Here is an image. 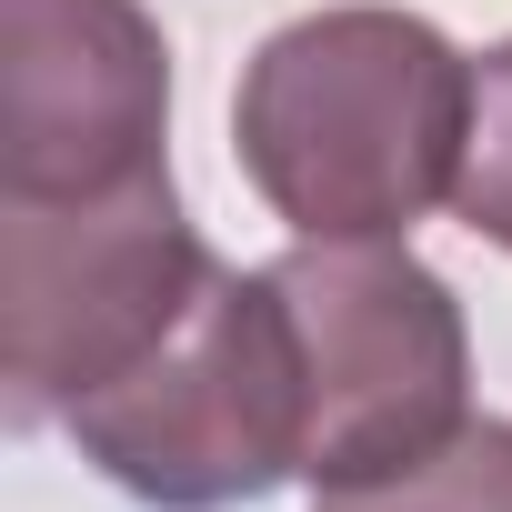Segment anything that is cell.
<instances>
[{"instance_id": "1", "label": "cell", "mask_w": 512, "mask_h": 512, "mask_svg": "<svg viewBox=\"0 0 512 512\" xmlns=\"http://www.w3.org/2000/svg\"><path fill=\"white\" fill-rule=\"evenodd\" d=\"M472 141V61L392 0L282 21L241 61L231 151L292 241H402L452 201Z\"/></svg>"}, {"instance_id": "2", "label": "cell", "mask_w": 512, "mask_h": 512, "mask_svg": "<svg viewBox=\"0 0 512 512\" xmlns=\"http://www.w3.org/2000/svg\"><path fill=\"white\" fill-rule=\"evenodd\" d=\"M81 462L151 512H231L302 482V352L272 262L211 272L181 332L61 412Z\"/></svg>"}, {"instance_id": "3", "label": "cell", "mask_w": 512, "mask_h": 512, "mask_svg": "<svg viewBox=\"0 0 512 512\" xmlns=\"http://www.w3.org/2000/svg\"><path fill=\"white\" fill-rule=\"evenodd\" d=\"M211 241L171 171L101 201H0V382L11 432L61 422L131 362H151L211 292Z\"/></svg>"}, {"instance_id": "4", "label": "cell", "mask_w": 512, "mask_h": 512, "mask_svg": "<svg viewBox=\"0 0 512 512\" xmlns=\"http://www.w3.org/2000/svg\"><path fill=\"white\" fill-rule=\"evenodd\" d=\"M282 312L302 352V482H372L472 422V332L402 241H292Z\"/></svg>"}, {"instance_id": "5", "label": "cell", "mask_w": 512, "mask_h": 512, "mask_svg": "<svg viewBox=\"0 0 512 512\" xmlns=\"http://www.w3.org/2000/svg\"><path fill=\"white\" fill-rule=\"evenodd\" d=\"M171 41L141 0H0V201L171 171Z\"/></svg>"}, {"instance_id": "6", "label": "cell", "mask_w": 512, "mask_h": 512, "mask_svg": "<svg viewBox=\"0 0 512 512\" xmlns=\"http://www.w3.org/2000/svg\"><path fill=\"white\" fill-rule=\"evenodd\" d=\"M312 512H512V422L472 412L452 442L372 472V482H332L312 492Z\"/></svg>"}, {"instance_id": "7", "label": "cell", "mask_w": 512, "mask_h": 512, "mask_svg": "<svg viewBox=\"0 0 512 512\" xmlns=\"http://www.w3.org/2000/svg\"><path fill=\"white\" fill-rule=\"evenodd\" d=\"M452 211H462V231L512 251V41H492L472 61V141H462Z\"/></svg>"}]
</instances>
